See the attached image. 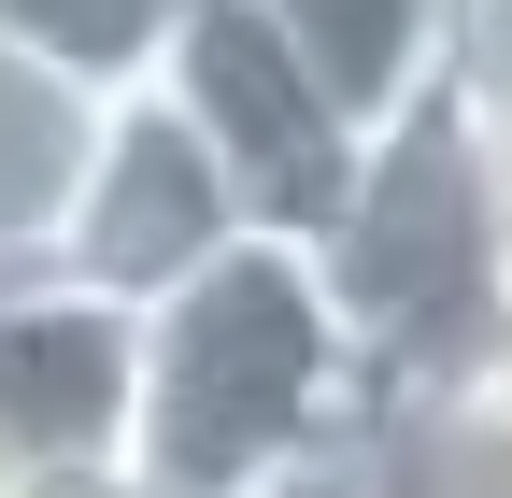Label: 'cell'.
Listing matches in <instances>:
<instances>
[{
	"mask_svg": "<svg viewBox=\"0 0 512 498\" xmlns=\"http://www.w3.org/2000/svg\"><path fill=\"white\" fill-rule=\"evenodd\" d=\"M370 370L328 314V271L299 242H242L185 299L143 314V427L128 484L143 498H271L370 442Z\"/></svg>",
	"mask_w": 512,
	"mask_h": 498,
	"instance_id": "cell-1",
	"label": "cell"
},
{
	"mask_svg": "<svg viewBox=\"0 0 512 498\" xmlns=\"http://www.w3.org/2000/svg\"><path fill=\"white\" fill-rule=\"evenodd\" d=\"M313 271H328V314L370 370V399H456V385L498 370L512 214H498V171H484V129H470L456 86L356 157V200L313 242Z\"/></svg>",
	"mask_w": 512,
	"mask_h": 498,
	"instance_id": "cell-2",
	"label": "cell"
},
{
	"mask_svg": "<svg viewBox=\"0 0 512 498\" xmlns=\"http://www.w3.org/2000/svg\"><path fill=\"white\" fill-rule=\"evenodd\" d=\"M157 100L200 129V157L228 171V200H242L256 242H299V257H313V242L342 228L370 143L328 114V86L299 72V43H285L271 0H185V15H171V72H157Z\"/></svg>",
	"mask_w": 512,
	"mask_h": 498,
	"instance_id": "cell-3",
	"label": "cell"
},
{
	"mask_svg": "<svg viewBox=\"0 0 512 498\" xmlns=\"http://www.w3.org/2000/svg\"><path fill=\"white\" fill-rule=\"evenodd\" d=\"M242 242H256V228H242V200H228V171L200 157V129H185L157 86H143V100H114L57 285L114 299V314H157V299H185L214 257H242Z\"/></svg>",
	"mask_w": 512,
	"mask_h": 498,
	"instance_id": "cell-4",
	"label": "cell"
},
{
	"mask_svg": "<svg viewBox=\"0 0 512 498\" xmlns=\"http://www.w3.org/2000/svg\"><path fill=\"white\" fill-rule=\"evenodd\" d=\"M143 427V314L86 285H0V484H72L128 470Z\"/></svg>",
	"mask_w": 512,
	"mask_h": 498,
	"instance_id": "cell-5",
	"label": "cell"
},
{
	"mask_svg": "<svg viewBox=\"0 0 512 498\" xmlns=\"http://www.w3.org/2000/svg\"><path fill=\"white\" fill-rule=\"evenodd\" d=\"M114 100L57 86L43 57L0 29V285H43L72 257V214H86V171H100Z\"/></svg>",
	"mask_w": 512,
	"mask_h": 498,
	"instance_id": "cell-6",
	"label": "cell"
},
{
	"mask_svg": "<svg viewBox=\"0 0 512 498\" xmlns=\"http://www.w3.org/2000/svg\"><path fill=\"white\" fill-rule=\"evenodd\" d=\"M271 15H285L299 72L328 86V114L356 143L413 129V114L456 86V15H441V0H271Z\"/></svg>",
	"mask_w": 512,
	"mask_h": 498,
	"instance_id": "cell-7",
	"label": "cell"
},
{
	"mask_svg": "<svg viewBox=\"0 0 512 498\" xmlns=\"http://www.w3.org/2000/svg\"><path fill=\"white\" fill-rule=\"evenodd\" d=\"M356 498H512V413L484 385L384 399L370 442H356Z\"/></svg>",
	"mask_w": 512,
	"mask_h": 498,
	"instance_id": "cell-8",
	"label": "cell"
},
{
	"mask_svg": "<svg viewBox=\"0 0 512 498\" xmlns=\"http://www.w3.org/2000/svg\"><path fill=\"white\" fill-rule=\"evenodd\" d=\"M171 15L185 0H0V29H15L57 86H86V100H143L171 72Z\"/></svg>",
	"mask_w": 512,
	"mask_h": 498,
	"instance_id": "cell-9",
	"label": "cell"
},
{
	"mask_svg": "<svg viewBox=\"0 0 512 498\" xmlns=\"http://www.w3.org/2000/svg\"><path fill=\"white\" fill-rule=\"evenodd\" d=\"M15 498H143L128 470H72V484H15Z\"/></svg>",
	"mask_w": 512,
	"mask_h": 498,
	"instance_id": "cell-10",
	"label": "cell"
},
{
	"mask_svg": "<svg viewBox=\"0 0 512 498\" xmlns=\"http://www.w3.org/2000/svg\"><path fill=\"white\" fill-rule=\"evenodd\" d=\"M271 498H356V456H342V470H313V484H271Z\"/></svg>",
	"mask_w": 512,
	"mask_h": 498,
	"instance_id": "cell-11",
	"label": "cell"
}]
</instances>
